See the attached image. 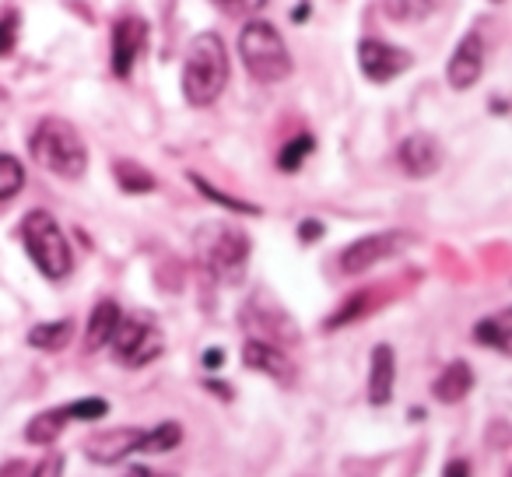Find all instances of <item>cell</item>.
Here are the masks:
<instances>
[{
    "instance_id": "obj_8",
    "label": "cell",
    "mask_w": 512,
    "mask_h": 477,
    "mask_svg": "<svg viewBox=\"0 0 512 477\" xmlns=\"http://www.w3.org/2000/svg\"><path fill=\"white\" fill-rule=\"evenodd\" d=\"M358 67H362V74L372 85H390L393 78H400L411 67V53L397 50V46L383 43V39H365L358 46Z\"/></svg>"
},
{
    "instance_id": "obj_13",
    "label": "cell",
    "mask_w": 512,
    "mask_h": 477,
    "mask_svg": "<svg viewBox=\"0 0 512 477\" xmlns=\"http://www.w3.org/2000/svg\"><path fill=\"white\" fill-rule=\"evenodd\" d=\"M242 362H246V369L264 372V376L278 379V383H292L295 379V365L288 362V355L278 348V344H267V341L249 337V341L242 344Z\"/></svg>"
},
{
    "instance_id": "obj_21",
    "label": "cell",
    "mask_w": 512,
    "mask_h": 477,
    "mask_svg": "<svg viewBox=\"0 0 512 477\" xmlns=\"http://www.w3.org/2000/svg\"><path fill=\"white\" fill-rule=\"evenodd\" d=\"M113 172H116V183H120V190H127V193H151V190H155V176H151L144 165L130 162V158L116 162Z\"/></svg>"
},
{
    "instance_id": "obj_17",
    "label": "cell",
    "mask_w": 512,
    "mask_h": 477,
    "mask_svg": "<svg viewBox=\"0 0 512 477\" xmlns=\"http://www.w3.org/2000/svg\"><path fill=\"white\" fill-rule=\"evenodd\" d=\"M120 320H123V313H120V306H116V302H109V299L99 302V306L92 309V316H88V334H85L88 351L106 348V344L113 341Z\"/></svg>"
},
{
    "instance_id": "obj_10",
    "label": "cell",
    "mask_w": 512,
    "mask_h": 477,
    "mask_svg": "<svg viewBox=\"0 0 512 477\" xmlns=\"http://www.w3.org/2000/svg\"><path fill=\"white\" fill-rule=\"evenodd\" d=\"M481 74H484V43L477 32H467L463 43L453 50V57H449L446 78L456 92H467V88H474L481 81Z\"/></svg>"
},
{
    "instance_id": "obj_11",
    "label": "cell",
    "mask_w": 512,
    "mask_h": 477,
    "mask_svg": "<svg viewBox=\"0 0 512 477\" xmlns=\"http://www.w3.org/2000/svg\"><path fill=\"white\" fill-rule=\"evenodd\" d=\"M397 162L411 179L435 176V172H439V165H442V148H439V141H435L432 134H411V137H404V141H400Z\"/></svg>"
},
{
    "instance_id": "obj_25",
    "label": "cell",
    "mask_w": 512,
    "mask_h": 477,
    "mask_svg": "<svg viewBox=\"0 0 512 477\" xmlns=\"http://www.w3.org/2000/svg\"><path fill=\"white\" fill-rule=\"evenodd\" d=\"M190 183L197 186L204 197H211L214 204H221V207H228V211H239V214H256L260 207H253V204H246V200H239V197H228V193H221V190H214L207 179H200L197 172H190Z\"/></svg>"
},
{
    "instance_id": "obj_27",
    "label": "cell",
    "mask_w": 512,
    "mask_h": 477,
    "mask_svg": "<svg viewBox=\"0 0 512 477\" xmlns=\"http://www.w3.org/2000/svg\"><path fill=\"white\" fill-rule=\"evenodd\" d=\"M67 414H71V421H99L109 414V404L102 397H81L67 404Z\"/></svg>"
},
{
    "instance_id": "obj_4",
    "label": "cell",
    "mask_w": 512,
    "mask_h": 477,
    "mask_svg": "<svg viewBox=\"0 0 512 477\" xmlns=\"http://www.w3.org/2000/svg\"><path fill=\"white\" fill-rule=\"evenodd\" d=\"M239 57L246 64L249 78L260 85H278L292 74V53H288L281 32L271 22H249L239 32Z\"/></svg>"
},
{
    "instance_id": "obj_9",
    "label": "cell",
    "mask_w": 512,
    "mask_h": 477,
    "mask_svg": "<svg viewBox=\"0 0 512 477\" xmlns=\"http://www.w3.org/2000/svg\"><path fill=\"white\" fill-rule=\"evenodd\" d=\"M144 442V428H113V432H99L88 439L85 453L92 463H102V467H113V463L127 460L130 453H141Z\"/></svg>"
},
{
    "instance_id": "obj_30",
    "label": "cell",
    "mask_w": 512,
    "mask_h": 477,
    "mask_svg": "<svg viewBox=\"0 0 512 477\" xmlns=\"http://www.w3.org/2000/svg\"><path fill=\"white\" fill-rule=\"evenodd\" d=\"M32 477H64V456L50 453L36 470H32Z\"/></svg>"
},
{
    "instance_id": "obj_12",
    "label": "cell",
    "mask_w": 512,
    "mask_h": 477,
    "mask_svg": "<svg viewBox=\"0 0 512 477\" xmlns=\"http://www.w3.org/2000/svg\"><path fill=\"white\" fill-rule=\"evenodd\" d=\"M144 39H148V25H144L141 18L130 15L113 25V74L116 78H130Z\"/></svg>"
},
{
    "instance_id": "obj_6",
    "label": "cell",
    "mask_w": 512,
    "mask_h": 477,
    "mask_svg": "<svg viewBox=\"0 0 512 477\" xmlns=\"http://www.w3.org/2000/svg\"><path fill=\"white\" fill-rule=\"evenodd\" d=\"M113 355L127 369H141V365L155 362L165 348V337L158 330L155 320H144V316H123L120 327L113 334Z\"/></svg>"
},
{
    "instance_id": "obj_33",
    "label": "cell",
    "mask_w": 512,
    "mask_h": 477,
    "mask_svg": "<svg viewBox=\"0 0 512 477\" xmlns=\"http://www.w3.org/2000/svg\"><path fill=\"white\" fill-rule=\"evenodd\" d=\"M235 4H239L242 11H260L267 4V0H235Z\"/></svg>"
},
{
    "instance_id": "obj_19",
    "label": "cell",
    "mask_w": 512,
    "mask_h": 477,
    "mask_svg": "<svg viewBox=\"0 0 512 477\" xmlns=\"http://www.w3.org/2000/svg\"><path fill=\"white\" fill-rule=\"evenodd\" d=\"M74 334V323L71 320H57V323H39V327L29 330V344L32 348H43V351H60Z\"/></svg>"
},
{
    "instance_id": "obj_15",
    "label": "cell",
    "mask_w": 512,
    "mask_h": 477,
    "mask_svg": "<svg viewBox=\"0 0 512 477\" xmlns=\"http://www.w3.org/2000/svg\"><path fill=\"white\" fill-rule=\"evenodd\" d=\"M393 383H397V358L390 344H376L369 362V400L376 407H386L393 400Z\"/></svg>"
},
{
    "instance_id": "obj_2",
    "label": "cell",
    "mask_w": 512,
    "mask_h": 477,
    "mask_svg": "<svg viewBox=\"0 0 512 477\" xmlns=\"http://www.w3.org/2000/svg\"><path fill=\"white\" fill-rule=\"evenodd\" d=\"M29 151L46 172L60 179H81L88 169V151L81 134L60 116H46L36 130H32Z\"/></svg>"
},
{
    "instance_id": "obj_16",
    "label": "cell",
    "mask_w": 512,
    "mask_h": 477,
    "mask_svg": "<svg viewBox=\"0 0 512 477\" xmlns=\"http://www.w3.org/2000/svg\"><path fill=\"white\" fill-rule=\"evenodd\" d=\"M470 386H474V372H470L467 362H449L446 369L439 372V379H435L432 393L439 404H456V400H463L470 393Z\"/></svg>"
},
{
    "instance_id": "obj_26",
    "label": "cell",
    "mask_w": 512,
    "mask_h": 477,
    "mask_svg": "<svg viewBox=\"0 0 512 477\" xmlns=\"http://www.w3.org/2000/svg\"><path fill=\"white\" fill-rule=\"evenodd\" d=\"M369 299H372L369 292H358V295H351V299L344 302V306L337 309V313L327 320V330H337V327H344V323H355L358 316H365V309H369Z\"/></svg>"
},
{
    "instance_id": "obj_22",
    "label": "cell",
    "mask_w": 512,
    "mask_h": 477,
    "mask_svg": "<svg viewBox=\"0 0 512 477\" xmlns=\"http://www.w3.org/2000/svg\"><path fill=\"white\" fill-rule=\"evenodd\" d=\"M179 439H183V425L179 421H162L151 432H144L141 453H172L179 446Z\"/></svg>"
},
{
    "instance_id": "obj_35",
    "label": "cell",
    "mask_w": 512,
    "mask_h": 477,
    "mask_svg": "<svg viewBox=\"0 0 512 477\" xmlns=\"http://www.w3.org/2000/svg\"><path fill=\"white\" fill-rule=\"evenodd\" d=\"M8 92H4V88H0V120H4V113H8Z\"/></svg>"
},
{
    "instance_id": "obj_23",
    "label": "cell",
    "mask_w": 512,
    "mask_h": 477,
    "mask_svg": "<svg viewBox=\"0 0 512 477\" xmlns=\"http://www.w3.org/2000/svg\"><path fill=\"white\" fill-rule=\"evenodd\" d=\"M25 186V169L18 158L0 155V200H11Z\"/></svg>"
},
{
    "instance_id": "obj_18",
    "label": "cell",
    "mask_w": 512,
    "mask_h": 477,
    "mask_svg": "<svg viewBox=\"0 0 512 477\" xmlns=\"http://www.w3.org/2000/svg\"><path fill=\"white\" fill-rule=\"evenodd\" d=\"M67 425H71V414H67V407H50V411L36 414V418L25 425V439H29L32 446H53Z\"/></svg>"
},
{
    "instance_id": "obj_32",
    "label": "cell",
    "mask_w": 512,
    "mask_h": 477,
    "mask_svg": "<svg viewBox=\"0 0 512 477\" xmlns=\"http://www.w3.org/2000/svg\"><path fill=\"white\" fill-rule=\"evenodd\" d=\"M442 477H470L467 460H449V463H446V470H442Z\"/></svg>"
},
{
    "instance_id": "obj_36",
    "label": "cell",
    "mask_w": 512,
    "mask_h": 477,
    "mask_svg": "<svg viewBox=\"0 0 512 477\" xmlns=\"http://www.w3.org/2000/svg\"><path fill=\"white\" fill-rule=\"evenodd\" d=\"M495 4H502V0H495Z\"/></svg>"
},
{
    "instance_id": "obj_29",
    "label": "cell",
    "mask_w": 512,
    "mask_h": 477,
    "mask_svg": "<svg viewBox=\"0 0 512 477\" xmlns=\"http://www.w3.org/2000/svg\"><path fill=\"white\" fill-rule=\"evenodd\" d=\"M18 11H4L0 15V57H8L11 50H15V43H18Z\"/></svg>"
},
{
    "instance_id": "obj_1",
    "label": "cell",
    "mask_w": 512,
    "mask_h": 477,
    "mask_svg": "<svg viewBox=\"0 0 512 477\" xmlns=\"http://www.w3.org/2000/svg\"><path fill=\"white\" fill-rule=\"evenodd\" d=\"M228 85V50L218 32H200L186 50L183 95L190 106H211Z\"/></svg>"
},
{
    "instance_id": "obj_5",
    "label": "cell",
    "mask_w": 512,
    "mask_h": 477,
    "mask_svg": "<svg viewBox=\"0 0 512 477\" xmlns=\"http://www.w3.org/2000/svg\"><path fill=\"white\" fill-rule=\"evenodd\" d=\"M22 239H25V250H29L32 264H36L50 281H60L74 271V253H71V246H67V235L50 211L25 214Z\"/></svg>"
},
{
    "instance_id": "obj_24",
    "label": "cell",
    "mask_w": 512,
    "mask_h": 477,
    "mask_svg": "<svg viewBox=\"0 0 512 477\" xmlns=\"http://www.w3.org/2000/svg\"><path fill=\"white\" fill-rule=\"evenodd\" d=\"M316 148V141L309 134H302V137H295V141H288L285 148H281V155H278V169L281 172H295L302 162H306V155Z\"/></svg>"
},
{
    "instance_id": "obj_14",
    "label": "cell",
    "mask_w": 512,
    "mask_h": 477,
    "mask_svg": "<svg viewBox=\"0 0 512 477\" xmlns=\"http://www.w3.org/2000/svg\"><path fill=\"white\" fill-rule=\"evenodd\" d=\"M242 323L260 330V337H256V341L274 344V337H281V341H285V337H288V341H299V330H295V323L288 320V313H281L278 306L264 309V302H260V299L249 302L246 313H242Z\"/></svg>"
},
{
    "instance_id": "obj_34",
    "label": "cell",
    "mask_w": 512,
    "mask_h": 477,
    "mask_svg": "<svg viewBox=\"0 0 512 477\" xmlns=\"http://www.w3.org/2000/svg\"><path fill=\"white\" fill-rule=\"evenodd\" d=\"M204 365H207V369H218V365H221V351H207Z\"/></svg>"
},
{
    "instance_id": "obj_31",
    "label": "cell",
    "mask_w": 512,
    "mask_h": 477,
    "mask_svg": "<svg viewBox=\"0 0 512 477\" xmlns=\"http://www.w3.org/2000/svg\"><path fill=\"white\" fill-rule=\"evenodd\" d=\"M299 235H302V243H309V239H320V235H323V225H320V221L309 218V221H302Z\"/></svg>"
},
{
    "instance_id": "obj_7",
    "label": "cell",
    "mask_w": 512,
    "mask_h": 477,
    "mask_svg": "<svg viewBox=\"0 0 512 477\" xmlns=\"http://www.w3.org/2000/svg\"><path fill=\"white\" fill-rule=\"evenodd\" d=\"M407 243H411V235H404V232L365 235V239L351 243L348 250L341 253V271L344 274H365V271H372L376 264H383V260L397 257Z\"/></svg>"
},
{
    "instance_id": "obj_28",
    "label": "cell",
    "mask_w": 512,
    "mask_h": 477,
    "mask_svg": "<svg viewBox=\"0 0 512 477\" xmlns=\"http://www.w3.org/2000/svg\"><path fill=\"white\" fill-rule=\"evenodd\" d=\"M432 11V0H393L390 15L400 18V22H418Z\"/></svg>"
},
{
    "instance_id": "obj_3",
    "label": "cell",
    "mask_w": 512,
    "mask_h": 477,
    "mask_svg": "<svg viewBox=\"0 0 512 477\" xmlns=\"http://www.w3.org/2000/svg\"><path fill=\"white\" fill-rule=\"evenodd\" d=\"M197 257L221 285H239L246 278V264H249V235L235 225L225 221H211V225H200L197 235Z\"/></svg>"
},
{
    "instance_id": "obj_20",
    "label": "cell",
    "mask_w": 512,
    "mask_h": 477,
    "mask_svg": "<svg viewBox=\"0 0 512 477\" xmlns=\"http://www.w3.org/2000/svg\"><path fill=\"white\" fill-rule=\"evenodd\" d=\"M474 341L484 348H495L502 355H509V313L502 316H488L474 327Z\"/></svg>"
}]
</instances>
